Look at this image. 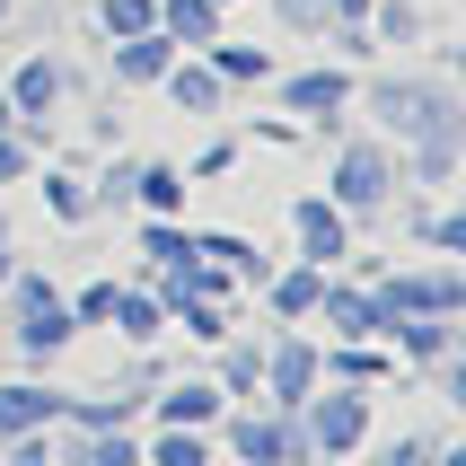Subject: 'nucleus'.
<instances>
[{
    "label": "nucleus",
    "instance_id": "1",
    "mask_svg": "<svg viewBox=\"0 0 466 466\" xmlns=\"http://www.w3.org/2000/svg\"><path fill=\"white\" fill-rule=\"evenodd\" d=\"M370 106H379V124H388V132H414V141L458 132V97H449L441 79H388V88H370Z\"/></svg>",
    "mask_w": 466,
    "mask_h": 466
},
{
    "label": "nucleus",
    "instance_id": "2",
    "mask_svg": "<svg viewBox=\"0 0 466 466\" xmlns=\"http://www.w3.org/2000/svg\"><path fill=\"white\" fill-rule=\"evenodd\" d=\"M388 185H396V158L379 150V141H352V150L335 158V211H370V203H388Z\"/></svg>",
    "mask_w": 466,
    "mask_h": 466
},
{
    "label": "nucleus",
    "instance_id": "3",
    "mask_svg": "<svg viewBox=\"0 0 466 466\" xmlns=\"http://www.w3.org/2000/svg\"><path fill=\"white\" fill-rule=\"evenodd\" d=\"M343 97H352V79H343V71H299V79H282V106H290V115H309V124H326Z\"/></svg>",
    "mask_w": 466,
    "mask_h": 466
},
{
    "label": "nucleus",
    "instance_id": "4",
    "mask_svg": "<svg viewBox=\"0 0 466 466\" xmlns=\"http://www.w3.org/2000/svg\"><path fill=\"white\" fill-rule=\"evenodd\" d=\"M158 35L167 45H220V0H158Z\"/></svg>",
    "mask_w": 466,
    "mask_h": 466
},
{
    "label": "nucleus",
    "instance_id": "5",
    "mask_svg": "<svg viewBox=\"0 0 466 466\" xmlns=\"http://www.w3.org/2000/svg\"><path fill=\"white\" fill-rule=\"evenodd\" d=\"M309 431H317V449H326V458H343V449H352V441H361V431H370L361 396H326V405H317V414H309Z\"/></svg>",
    "mask_w": 466,
    "mask_h": 466
},
{
    "label": "nucleus",
    "instance_id": "6",
    "mask_svg": "<svg viewBox=\"0 0 466 466\" xmlns=\"http://www.w3.org/2000/svg\"><path fill=\"white\" fill-rule=\"evenodd\" d=\"M290 229H299V256H309V264H335L343 256V211L335 203H299Z\"/></svg>",
    "mask_w": 466,
    "mask_h": 466
},
{
    "label": "nucleus",
    "instance_id": "7",
    "mask_svg": "<svg viewBox=\"0 0 466 466\" xmlns=\"http://www.w3.org/2000/svg\"><path fill=\"white\" fill-rule=\"evenodd\" d=\"M167 62H177V45H167V35H124V45H115V79H132V88H141V79H167Z\"/></svg>",
    "mask_w": 466,
    "mask_h": 466
},
{
    "label": "nucleus",
    "instance_id": "8",
    "mask_svg": "<svg viewBox=\"0 0 466 466\" xmlns=\"http://www.w3.org/2000/svg\"><path fill=\"white\" fill-rule=\"evenodd\" d=\"M53 97H62V62H18L9 106H18V115H53Z\"/></svg>",
    "mask_w": 466,
    "mask_h": 466
},
{
    "label": "nucleus",
    "instance_id": "9",
    "mask_svg": "<svg viewBox=\"0 0 466 466\" xmlns=\"http://www.w3.org/2000/svg\"><path fill=\"white\" fill-rule=\"evenodd\" d=\"M167 97H177L185 115H211V106H220V71H211V62H167Z\"/></svg>",
    "mask_w": 466,
    "mask_h": 466
},
{
    "label": "nucleus",
    "instance_id": "10",
    "mask_svg": "<svg viewBox=\"0 0 466 466\" xmlns=\"http://www.w3.org/2000/svg\"><path fill=\"white\" fill-rule=\"evenodd\" d=\"M317 299H326V317H335V335H388L379 299H361V290H317Z\"/></svg>",
    "mask_w": 466,
    "mask_h": 466
},
{
    "label": "nucleus",
    "instance_id": "11",
    "mask_svg": "<svg viewBox=\"0 0 466 466\" xmlns=\"http://www.w3.org/2000/svg\"><path fill=\"white\" fill-rule=\"evenodd\" d=\"M211 71H220V88H247V79H273V53L264 45H211Z\"/></svg>",
    "mask_w": 466,
    "mask_h": 466
},
{
    "label": "nucleus",
    "instance_id": "12",
    "mask_svg": "<svg viewBox=\"0 0 466 466\" xmlns=\"http://www.w3.org/2000/svg\"><path fill=\"white\" fill-rule=\"evenodd\" d=\"M97 26H106V45L150 35V26H158V0H97Z\"/></svg>",
    "mask_w": 466,
    "mask_h": 466
},
{
    "label": "nucleus",
    "instance_id": "13",
    "mask_svg": "<svg viewBox=\"0 0 466 466\" xmlns=\"http://www.w3.org/2000/svg\"><path fill=\"white\" fill-rule=\"evenodd\" d=\"M238 458H247V466H282L290 458V431H282V422H238Z\"/></svg>",
    "mask_w": 466,
    "mask_h": 466
},
{
    "label": "nucleus",
    "instance_id": "14",
    "mask_svg": "<svg viewBox=\"0 0 466 466\" xmlns=\"http://www.w3.org/2000/svg\"><path fill=\"white\" fill-rule=\"evenodd\" d=\"M45 414H53V396H35V388H0V441H9V431H35Z\"/></svg>",
    "mask_w": 466,
    "mask_h": 466
},
{
    "label": "nucleus",
    "instance_id": "15",
    "mask_svg": "<svg viewBox=\"0 0 466 466\" xmlns=\"http://www.w3.org/2000/svg\"><path fill=\"white\" fill-rule=\"evenodd\" d=\"M158 414H167V431H194V422L220 414V396L211 388H177V396H158Z\"/></svg>",
    "mask_w": 466,
    "mask_h": 466
},
{
    "label": "nucleus",
    "instance_id": "16",
    "mask_svg": "<svg viewBox=\"0 0 466 466\" xmlns=\"http://www.w3.org/2000/svg\"><path fill=\"white\" fill-rule=\"evenodd\" d=\"M309 379H317V352H309V343H290L282 361H273V396L290 405V396H309Z\"/></svg>",
    "mask_w": 466,
    "mask_h": 466
},
{
    "label": "nucleus",
    "instance_id": "17",
    "mask_svg": "<svg viewBox=\"0 0 466 466\" xmlns=\"http://www.w3.org/2000/svg\"><path fill=\"white\" fill-rule=\"evenodd\" d=\"M370 18H379L388 45H414V35H422V9H414V0H370Z\"/></svg>",
    "mask_w": 466,
    "mask_h": 466
},
{
    "label": "nucleus",
    "instance_id": "18",
    "mask_svg": "<svg viewBox=\"0 0 466 466\" xmlns=\"http://www.w3.org/2000/svg\"><path fill=\"white\" fill-rule=\"evenodd\" d=\"M317 290H326V264H299V273H290V282H273V309H317Z\"/></svg>",
    "mask_w": 466,
    "mask_h": 466
},
{
    "label": "nucleus",
    "instance_id": "19",
    "mask_svg": "<svg viewBox=\"0 0 466 466\" xmlns=\"http://www.w3.org/2000/svg\"><path fill=\"white\" fill-rule=\"evenodd\" d=\"M132 185H141V203H150V211H177L185 203V177H177V167H141Z\"/></svg>",
    "mask_w": 466,
    "mask_h": 466
},
{
    "label": "nucleus",
    "instance_id": "20",
    "mask_svg": "<svg viewBox=\"0 0 466 466\" xmlns=\"http://www.w3.org/2000/svg\"><path fill=\"white\" fill-rule=\"evenodd\" d=\"M150 466H211V458H203V441H194V431H167V441L150 449Z\"/></svg>",
    "mask_w": 466,
    "mask_h": 466
},
{
    "label": "nucleus",
    "instance_id": "21",
    "mask_svg": "<svg viewBox=\"0 0 466 466\" xmlns=\"http://www.w3.org/2000/svg\"><path fill=\"white\" fill-rule=\"evenodd\" d=\"M141 247H150L158 264H194V238H177L167 220H158V229H141Z\"/></svg>",
    "mask_w": 466,
    "mask_h": 466
},
{
    "label": "nucleus",
    "instance_id": "22",
    "mask_svg": "<svg viewBox=\"0 0 466 466\" xmlns=\"http://www.w3.org/2000/svg\"><path fill=\"white\" fill-rule=\"evenodd\" d=\"M106 317H124V335H158V309L150 299H132V290H115V309Z\"/></svg>",
    "mask_w": 466,
    "mask_h": 466
},
{
    "label": "nucleus",
    "instance_id": "23",
    "mask_svg": "<svg viewBox=\"0 0 466 466\" xmlns=\"http://www.w3.org/2000/svg\"><path fill=\"white\" fill-rule=\"evenodd\" d=\"M45 203H53V211H62V220H79V211H88V194H79V185H71V177H45Z\"/></svg>",
    "mask_w": 466,
    "mask_h": 466
},
{
    "label": "nucleus",
    "instance_id": "24",
    "mask_svg": "<svg viewBox=\"0 0 466 466\" xmlns=\"http://www.w3.org/2000/svg\"><path fill=\"white\" fill-rule=\"evenodd\" d=\"M26 158H35V150H26L18 132H0V177H26Z\"/></svg>",
    "mask_w": 466,
    "mask_h": 466
},
{
    "label": "nucleus",
    "instance_id": "25",
    "mask_svg": "<svg viewBox=\"0 0 466 466\" xmlns=\"http://www.w3.org/2000/svg\"><path fill=\"white\" fill-rule=\"evenodd\" d=\"M422 458H431L422 441H396V449H388V466H422Z\"/></svg>",
    "mask_w": 466,
    "mask_h": 466
},
{
    "label": "nucleus",
    "instance_id": "26",
    "mask_svg": "<svg viewBox=\"0 0 466 466\" xmlns=\"http://www.w3.org/2000/svg\"><path fill=\"white\" fill-rule=\"evenodd\" d=\"M97 466H141V458H132L124 441H106V449H97Z\"/></svg>",
    "mask_w": 466,
    "mask_h": 466
},
{
    "label": "nucleus",
    "instance_id": "27",
    "mask_svg": "<svg viewBox=\"0 0 466 466\" xmlns=\"http://www.w3.org/2000/svg\"><path fill=\"white\" fill-rule=\"evenodd\" d=\"M9 466H45V441H18V458Z\"/></svg>",
    "mask_w": 466,
    "mask_h": 466
},
{
    "label": "nucleus",
    "instance_id": "28",
    "mask_svg": "<svg viewBox=\"0 0 466 466\" xmlns=\"http://www.w3.org/2000/svg\"><path fill=\"white\" fill-rule=\"evenodd\" d=\"M0 282H9V247H0Z\"/></svg>",
    "mask_w": 466,
    "mask_h": 466
},
{
    "label": "nucleus",
    "instance_id": "29",
    "mask_svg": "<svg viewBox=\"0 0 466 466\" xmlns=\"http://www.w3.org/2000/svg\"><path fill=\"white\" fill-rule=\"evenodd\" d=\"M0 18H9V0H0Z\"/></svg>",
    "mask_w": 466,
    "mask_h": 466
}]
</instances>
